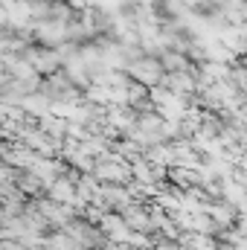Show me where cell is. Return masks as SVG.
I'll return each mask as SVG.
<instances>
[{"label":"cell","instance_id":"1","mask_svg":"<svg viewBox=\"0 0 247 250\" xmlns=\"http://www.w3.org/2000/svg\"><path fill=\"white\" fill-rule=\"evenodd\" d=\"M47 187H50V198L53 201H59V204H76V189H73V184L67 178H56Z\"/></svg>","mask_w":247,"mask_h":250}]
</instances>
